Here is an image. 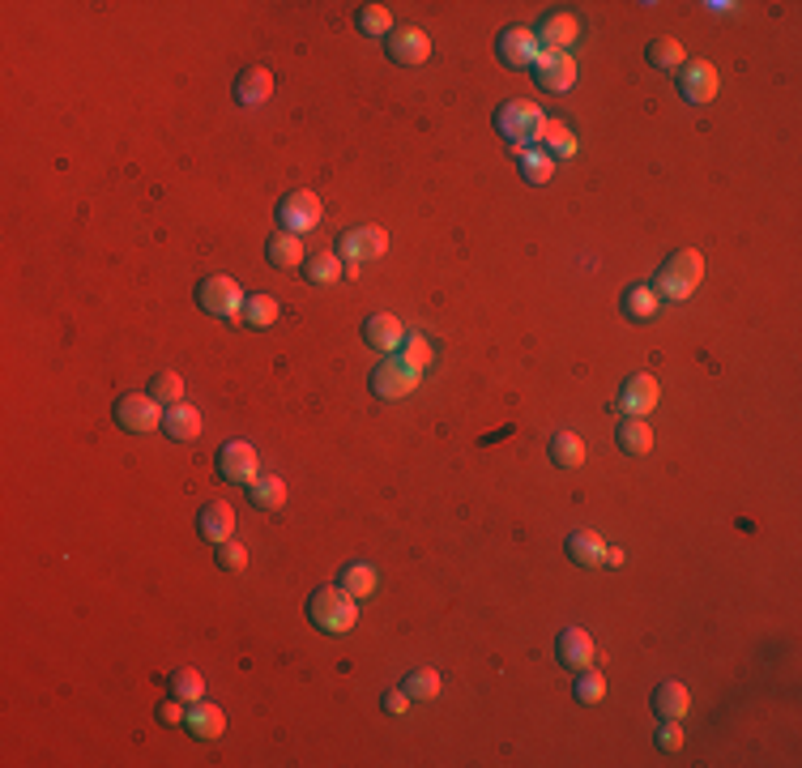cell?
Here are the masks:
<instances>
[{
    "label": "cell",
    "instance_id": "obj_1",
    "mask_svg": "<svg viewBox=\"0 0 802 768\" xmlns=\"http://www.w3.org/2000/svg\"><path fill=\"white\" fill-rule=\"evenodd\" d=\"M495 133L508 141L512 154L538 150L542 133H547V111L529 99H508V103L495 107Z\"/></svg>",
    "mask_w": 802,
    "mask_h": 768
},
{
    "label": "cell",
    "instance_id": "obj_2",
    "mask_svg": "<svg viewBox=\"0 0 802 768\" xmlns=\"http://www.w3.org/2000/svg\"><path fill=\"white\" fill-rule=\"evenodd\" d=\"M308 619H312V628H316V632H325V636H342V632L355 628L359 606H355V598H350L342 585H320L316 594L308 598Z\"/></svg>",
    "mask_w": 802,
    "mask_h": 768
},
{
    "label": "cell",
    "instance_id": "obj_3",
    "mask_svg": "<svg viewBox=\"0 0 802 768\" xmlns=\"http://www.w3.org/2000/svg\"><path fill=\"white\" fill-rule=\"evenodd\" d=\"M700 278H704V256L696 248H683L675 256H666V265L657 269V278H653V291H657V299L683 303V299H692Z\"/></svg>",
    "mask_w": 802,
    "mask_h": 768
},
{
    "label": "cell",
    "instance_id": "obj_4",
    "mask_svg": "<svg viewBox=\"0 0 802 768\" xmlns=\"http://www.w3.org/2000/svg\"><path fill=\"white\" fill-rule=\"evenodd\" d=\"M320 197L312 188H291L286 197L278 201V210H274V218H278V227L286 231V235H308V231H316L320 227Z\"/></svg>",
    "mask_w": 802,
    "mask_h": 768
},
{
    "label": "cell",
    "instance_id": "obj_5",
    "mask_svg": "<svg viewBox=\"0 0 802 768\" xmlns=\"http://www.w3.org/2000/svg\"><path fill=\"white\" fill-rule=\"evenodd\" d=\"M197 303H201V308L210 312V316H218V320H235L239 312H244V291H239L235 278L214 274V278L197 282Z\"/></svg>",
    "mask_w": 802,
    "mask_h": 768
},
{
    "label": "cell",
    "instance_id": "obj_6",
    "mask_svg": "<svg viewBox=\"0 0 802 768\" xmlns=\"http://www.w3.org/2000/svg\"><path fill=\"white\" fill-rule=\"evenodd\" d=\"M116 423L124 427V431H154V427H163V410H158V402L150 393H120L116 397Z\"/></svg>",
    "mask_w": 802,
    "mask_h": 768
},
{
    "label": "cell",
    "instance_id": "obj_7",
    "mask_svg": "<svg viewBox=\"0 0 802 768\" xmlns=\"http://www.w3.org/2000/svg\"><path fill=\"white\" fill-rule=\"evenodd\" d=\"M538 35L529 26H508V30H500V39H495V56H500L508 69H534V60H538Z\"/></svg>",
    "mask_w": 802,
    "mask_h": 768
},
{
    "label": "cell",
    "instance_id": "obj_8",
    "mask_svg": "<svg viewBox=\"0 0 802 768\" xmlns=\"http://www.w3.org/2000/svg\"><path fill=\"white\" fill-rule=\"evenodd\" d=\"M534 82L547 90V94H568L576 86V60L568 52H538Z\"/></svg>",
    "mask_w": 802,
    "mask_h": 768
},
{
    "label": "cell",
    "instance_id": "obj_9",
    "mask_svg": "<svg viewBox=\"0 0 802 768\" xmlns=\"http://www.w3.org/2000/svg\"><path fill=\"white\" fill-rule=\"evenodd\" d=\"M419 389V376L410 372V367H401L393 355L372 367V393L384 397V402H401V397H410Z\"/></svg>",
    "mask_w": 802,
    "mask_h": 768
},
{
    "label": "cell",
    "instance_id": "obj_10",
    "mask_svg": "<svg viewBox=\"0 0 802 768\" xmlns=\"http://www.w3.org/2000/svg\"><path fill=\"white\" fill-rule=\"evenodd\" d=\"M218 478L222 483H252L256 478V448L248 440H227L218 448Z\"/></svg>",
    "mask_w": 802,
    "mask_h": 768
},
{
    "label": "cell",
    "instance_id": "obj_11",
    "mask_svg": "<svg viewBox=\"0 0 802 768\" xmlns=\"http://www.w3.org/2000/svg\"><path fill=\"white\" fill-rule=\"evenodd\" d=\"M717 69L709 60H683V69H679V94L687 103H713L717 99Z\"/></svg>",
    "mask_w": 802,
    "mask_h": 768
},
{
    "label": "cell",
    "instance_id": "obj_12",
    "mask_svg": "<svg viewBox=\"0 0 802 768\" xmlns=\"http://www.w3.org/2000/svg\"><path fill=\"white\" fill-rule=\"evenodd\" d=\"M384 248H389V235L380 227H355L342 235L338 256H346V261H380Z\"/></svg>",
    "mask_w": 802,
    "mask_h": 768
},
{
    "label": "cell",
    "instance_id": "obj_13",
    "mask_svg": "<svg viewBox=\"0 0 802 768\" xmlns=\"http://www.w3.org/2000/svg\"><path fill=\"white\" fill-rule=\"evenodd\" d=\"M384 52H389L393 64H423L431 56V39L423 35L419 26H401V30H393V35H389Z\"/></svg>",
    "mask_w": 802,
    "mask_h": 768
},
{
    "label": "cell",
    "instance_id": "obj_14",
    "mask_svg": "<svg viewBox=\"0 0 802 768\" xmlns=\"http://www.w3.org/2000/svg\"><path fill=\"white\" fill-rule=\"evenodd\" d=\"M197 534L205 538V542H227L231 534H235V508L227 504V500H210V504H201L197 508Z\"/></svg>",
    "mask_w": 802,
    "mask_h": 768
},
{
    "label": "cell",
    "instance_id": "obj_15",
    "mask_svg": "<svg viewBox=\"0 0 802 768\" xmlns=\"http://www.w3.org/2000/svg\"><path fill=\"white\" fill-rule=\"evenodd\" d=\"M623 414H636V419H645V414L657 406V380L653 376H628L619 384V402H615Z\"/></svg>",
    "mask_w": 802,
    "mask_h": 768
},
{
    "label": "cell",
    "instance_id": "obj_16",
    "mask_svg": "<svg viewBox=\"0 0 802 768\" xmlns=\"http://www.w3.org/2000/svg\"><path fill=\"white\" fill-rule=\"evenodd\" d=\"M581 35V22L572 18V13H547V18L538 22V47L542 52H568Z\"/></svg>",
    "mask_w": 802,
    "mask_h": 768
},
{
    "label": "cell",
    "instance_id": "obj_17",
    "mask_svg": "<svg viewBox=\"0 0 802 768\" xmlns=\"http://www.w3.org/2000/svg\"><path fill=\"white\" fill-rule=\"evenodd\" d=\"M555 658L564 670H585L593 662V636L585 628H564L555 636Z\"/></svg>",
    "mask_w": 802,
    "mask_h": 768
},
{
    "label": "cell",
    "instance_id": "obj_18",
    "mask_svg": "<svg viewBox=\"0 0 802 768\" xmlns=\"http://www.w3.org/2000/svg\"><path fill=\"white\" fill-rule=\"evenodd\" d=\"M269 94H274V73L265 69V64H252L235 77V103L239 107H261L269 103Z\"/></svg>",
    "mask_w": 802,
    "mask_h": 768
},
{
    "label": "cell",
    "instance_id": "obj_19",
    "mask_svg": "<svg viewBox=\"0 0 802 768\" xmlns=\"http://www.w3.org/2000/svg\"><path fill=\"white\" fill-rule=\"evenodd\" d=\"M657 308H662V299H657V291L649 282H632L628 291L619 295V312L632 320V325H645V320L657 316Z\"/></svg>",
    "mask_w": 802,
    "mask_h": 768
},
{
    "label": "cell",
    "instance_id": "obj_20",
    "mask_svg": "<svg viewBox=\"0 0 802 768\" xmlns=\"http://www.w3.org/2000/svg\"><path fill=\"white\" fill-rule=\"evenodd\" d=\"M687 709H692V696H687V687L683 683H657V692H653V713H657V722H683L687 717Z\"/></svg>",
    "mask_w": 802,
    "mask_h": 768
},
{
    "label": "cell",
    "instance_id": "obj_21",
    "mask_svg": "<svg viewBox=\"0 0 802 768\" xmlns=\"http://www.w3.org/2000/svg\"><path fill=\"white\" fill-rule=\"evenodd\" d=\"M401 338H406V329H401V320L389 312H376V316L363 320V342L372 350H397Z\"/></svg>",
    "mask_w": 802,
    "mask_h": 768
},
{
    "label": "cell",
    "instance_id": "obj_22",
    "mask_svg": "<svg viewBox=\"0 0 802 768\" xmlns=\"http://www.w3.org/2000/svg\"><path fill=\"white\" fill-rule=\"evenodd\" d=\"M163 431L171 440H197L201 436V414H197V406H188V402H175V406H163Z\"/></svg>",
    "mask_w": 802,
    "mask_h": 768
},
{
    "label": "cell",
    "instance_id": "obj_23",
    "mask_svg": "<svg viewBox=\"0 0 802 768\" xmlns=\"http://www.w3.org/2000/svg\"><path fill=\"white\" fill-rule=\"evenodd\" d=\"M184 730L192 734V739H218V734L227 730V717H222L218 704L197 700V704L188 709V717H184Z\"/></svg>",
    "mask_w": 802,
    "mask_h": 768
},
{
    "label": "cell",
    "instance_id": "obj_24",
    "mask_svg": "<svg viewBox=\"0 0 802 768\" xmlns=\"http://www.w3.org/2000/svg\"><path fill=\"white\" fill-rule=\"evenodd\" d=\"M615 444H619V453H628V457H645L653 448V431L645 419L628 414V419H619V427H615Z\"/></svg>",
    "mask_w": 802,
    "mask_h": 768
},
{
    "label": "cell",
    "instance_id": "obj_25",
    "mask_svg": "<svg viewBox=\"0 0 802 768\" xmlns=\"http://www.w3.org/2000/svg\"><path fill=\"white\" fill-rule=\"evenodd\" d=\"M248 504L256 512H278L286 504V483L278 474H256L248 483Z\"/></svg>",
    "mask_w": 802,
    "mask_h": 768
},
{
    "label": "cell",
    "instance_id": "obj_26",
    "mask_svg": "<svg viewBox=\"0 0 802 768\" xmlns=\"http://www.w3.org/2000/svg\"><path fill=\"white\" fill-rule=\"evenodd\" d=\"M547 453H551V461L559 470H581L585 466V440L576 436V431H555Z\"/></svg>",
    "mask_w": 802,
    "mask_h": 768
},
{
    "label": "cell",
    "instance_id": "obj_27",
    "mask_svg": "<svg viewBox=\"0 0 802 768\" xmlns=\"http://www.w3.org/2000/svg\"><path fill=\"white\" fill-rule=\"evenodd\" d=\"M265 256H269V265L274 269H299L303 261H308V252H303V235H274L265 244Z\"/></svg>",
    "mask_w": 802,
    "mask_h": 768
},
{
    "label": "cell",
    "instance_id": "obj_28",
    "mask_svg": "<svg viewBox=\"0 0 802 768\" xmlns=\"http://www.w3.org/2000/svg\"><path fill=\"white\" fill-rule=\"evenodd\" d=\"M564 551H568L572 564H581V568H598L602 564V538L593 530H572L568 542H564Z\"/></svg>",
    "mask_w": 802,
    "mask_h": 768
},
{
    "label": "cell",
    "instance_id": "obj_29",
    "mask_svg": "<svg viewBox=\"0 0 802 768\" xmlns=\"http://www.w3.org/2000/svg\"><path fill=\"white\" fill-rule=\"evenodd\" d=\"M278 299L274 295H265V291H256V295H244V312H239V320H244L248 329H269L278 320Z\"/></svg>",
    "mask_w": 802,
    "mask_h": 768
},
{
    "label": "cell",
    "instance_id": "obj_30",
    "mask_svg": "<svg viewBox=\"0 0 802 768\" xmlns=\"http://www.w3.org/2000/svg\"><path fill=\"white\" fill-rule=\"evenodd\" d=\"M342 256L338 252H312L308 261H303V274H308V282L312 286H333V282H342Z\"/></svg>",
    "mask_w": 802,
    "mask_h": 768
},
{
    "label": "cell",
    "instance_id": "obj_31",
    "mask_svg": "<svg viewBox=\"0 0 802 768\" xmlns=\"http://www.w3.org/2000/svg\"><path fill=\"white\" fill-rule=\"evenodd\" d=\"M538 150L551 158H572L576 154V137H572V128L564 124V120H547V133H542V141H538Z\"/></svg>",
    "mask_w": 802,
    "mask_h": 768
},
{
    "label": "cell",
    "instance_id": "obj_32",
    "mask_svg": "<svg viewBox=\"0 0 802 768\" xmlns=\"http://www.w3.org/2000/svg\"><path fill=\"white\" fill-rule=\"evenodd\" d=\"M376 581H380V576H376L372 564H346L342 576H338V585H342L355 602H359V598H372V594H376Z\"/></svg>",
    "mask_w": 802,
    "mask_h": 768
},
{
    "label": "cell",
    "instance_id": "obj_33",
    "mask_svg": "<svg viewBox=\"0 0 802 768\" xmlns=\"http://www.w3.org/2000/svg\"><path fill=\"white\" fill-rule=\"evenodd\" d=\"M645 60L653 64V69H662V73H675V69H683V43L670 39V35L653 39L649 52H645Z\"/></svg>",
    "mask_w": 802,
    "mask_h": 768
},
{
    "label": "cell",
    "instance_id": "obj_34",
    "mask_svg": "<svg viewBox=\"0 0 802 768\" xmlns=\"http://www.w3.org/2000/svg\"><path fill=\"white\" fill-rule=\"evenodd\" d=\"M167 687H171V696H180L184 704H197V700L205 696V679H201V670H197V666H180V670H171Z\"/></svg>",
    "mask_w": 802,
    "mask_h": 768
},
{
    "label": "cell",
    "instance_id": "obj_35",
    "mask_svg": "<svg viewBox=\"0 0 802 768\" xmlns=\"http://www.w3.org/2000/svg\"><path fill=\"white\" fill-rule=\"evenodd\" d=\"M393 359H397L401 367H410L414 376H419L423 367L431 363V346H427V338H423V333H406V338H401V350H397Z\"/></svg>",
    "mask_w": 802,
    "mask_h": 768
},
{
    "label": "cell",
    "instance_id": "obj_36",
    "mask_svg": "<svg viewBox=\"0 0 802 768\" xmlns=\"http://www.w3.org/2000/svg\"><path fill=\"white\" fill-rule=\"evenodd\" d=\"M355 26H359V35H372V39L393 35V18H389V9L384 5H359L355 9Z\"/></svg>",
    "mask_w": 802,
    "mask_h": 768
},
{
    "label": "cell",
    "instance_id": "obj_37",
    "mask_svg": "<svg viewBox=\"0 0 802 768\" xmlns=\"http://www.w3.org/2000/svg\"><path fill=\"white\" fill-rule=\"evenodd\" d=\"M517 171L525 184H547L555 175V163L542 150H525V154H517Z\"/></svg>",
    "mask_w": 802,
    "mask_h": 768
},
{
    "label": "cell",
    "instance_id": "obj_38",
    "mask_svg": "<svg viewBox=\"0 0 802 768\" xmlns=\"http://www.w3.org/2000/svg\"><path fill=\"white\" fill-rule=\"evenodd\" d=\"M401 687H406V696H410V700H436L444 683H440V675H436V670L419 666V670H410V675H406V683H401Z\"/></svg>",
    "mask_w": 802,
    "mask_h": 768
},
{
    "label": "cell",
    "instance_id": "obj_39",
    "mask_svg": "<svg viewBox=\"0 0 802 768\" xmlns=\"http://www.w3.org/2000/svg\"><path fill=\"white\" fill-rule=\"evenodd\" d=\"M150 397L158 406H175L184 397V380L175 376V372H158L154 380H150Z\"/></svg>",
    "mask_w": 802,
    "mask_h": 768
},
{
    "label": "cell",
    "instance_id": "obj_40",
    "mask_svg": "<svg viewBox=\"0 0 802 768\" xmlns=\"http://www.w3.org/2000/svg\"><path fill=\"white\" fill-rule=\"evenodd\" d=\"M606 696V675H602V670H581V679H576V700H581V704H598Z\"/></svg>",
    "mask_w": 802,
    "mask_h": 768
},
{
    "label": "cell",
    "instance_id": "obj_41",
    "mask_svg": "<svg viewBox=\"0 0 802 768\" xmlns=\"http://www.w3.org/2000/svg\"><path fill=\"white\" fill-rule=\"evenodd\" d=\"M218 568H222V572H244V568H248V551H244V542H235V538L218 542Z\"/></svg>",
    "mask_w": 802,
    "mask_h": 768
},
{
    "label": "cell",
    "instance_id": "obj_42",
    "mask_svg": "<svg viewBox=\"0 0 802 768\" xmlns=\"http://www.w3.org/2000/svg\"><path fill=\"white\" fill-rule=\"evenodd\" d=\"M154 717H158V722H163V726H184L188 709H184V700H180V696H171V700H163V704H158V709H154Z\"/></svg>",
    "mask_w": 802,
    "mask_h": 768
},
{
    "label": "cell",
    "instance_id": "obj_43",
    "mask_svg": "<svg viewBox=\"0 0 802 768\" xmlns=\"http://www.w3.org/2000/svg\"><path fill=\"white\" fill-rule=\"evenodd\" d=\"M657 747H662V751H679V747H683L679 722H662V730H657Z\"/></svg>",
    "mask_w": 802,
    "mask_h": 768
},
{
    "label": "cell",
    "instance_id": "obj_44",
    "mask_svg": "<svg viewBox=\"0 0 802 768\" xmlns=\"http://www.w3.org/2000/svg\"><path fill=\"white\" fill-rule=\"evenodd\" d=\"M406 709H410V696H406V687H393V692H384V713L401 717Z\"/></svg>",
    "mask_w": 802,
    "mask_h": 768
},
{
    "label": "cell",
    "instance_id": "obj_45",
    "mask_svg": "<svg viewBox=\"0 0 802 768\" xmlns=\"http://www.w3.org/2000/svg\"><path fill=\"white\" fill-rule=\"evenodd\" d=\"M623 559H628V555H623V547H602V564L606 568H623Z\"/></svg>",
    "mask_w": 802,
    "mask_h": 768
}]
</instances>
